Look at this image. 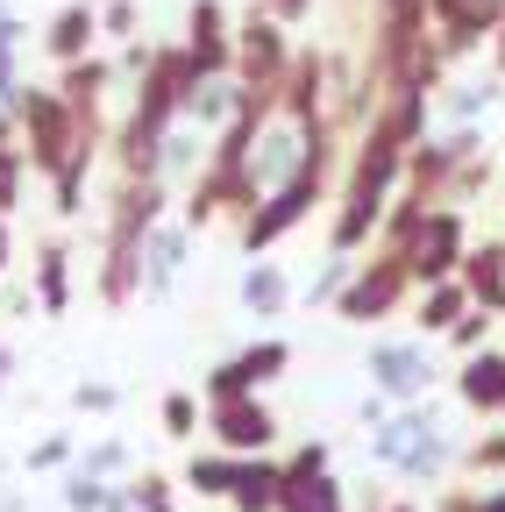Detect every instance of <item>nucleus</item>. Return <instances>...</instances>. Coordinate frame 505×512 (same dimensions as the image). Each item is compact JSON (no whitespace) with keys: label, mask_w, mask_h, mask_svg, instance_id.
<instances>
[{"label":"nucleus","mask_w":505,"mask_h":512,"mask_svg":"<svg viewBox=\"0 0 505 512\" xmlns=\"http://www.w3.org/2000/svg\"><path fill=\"white\" fill-rule=\"evenodd\" d=\"M456 278H463L470 306H484V313H498V306H505V256H498V249H463Z\"/></svg>","instance_id":"8"},{"label":"nucleus","mask_w":505,"mask_h":512,"mask_svg":"<svg viewBox=\"0 0 505 512\" xmlns=\"http://www.w3.org/2000/svg\"><path fill=\"white\" fill-rule=\"evenodd\" d=\"M406 292H413V271H406V256H399V249H377V256H370V264H363L356 278H342L335 306H342V320L370 328V320L399 313V299H406Z\"/></svg>","instance_id":"1"},{"label":"nucleus","mask_w":505,"mask_h":512,"mask_svg":"<svg viewBox=\"0 0 505 512\" xmlns=\"http://www.w3.org/2000/svg\"><path fill=\"white\" fill-rule=\"evenodd\" d=\"M100 43V8L93 0H65L50 22H43V50L57 57V64H72V57H86Z\"/></svg>","instance_id":"5"},{"label":"nucleus","mask_w":505,"mask_h":512,"mask_svg":"<svg viewBox=\"0 0 505 512\" xmlns=\"http://www.w3.org/2000/svg\"><path fill=\"white\" fill-rule=\"evenodd\" d=\"M36 306L50 320L72 306V256H65V242H43V256H36Z\"/></svg>","instance_id":"9"},{"label":"nucleus","mask_w":505,"mask_h":512,"mask_svg":"<svg viewBox=\"0 0 505 512\" xmlns=\"http://www.w3.org/2000/svg\"><path fill=\"white\" fill-rule=\"evenodd\" d=\"M242 299L257 306V313H278V306H285V278H278L271 264H257V271L242 278Z\"/></svg>","instance_id":"12"},{"label":"nucleus","mask_w":505,"mask_h":512,"mask_svg":"<svg viewBox=\"0 0 505 512\" xmlns=\"http://www.w3.org/2000/svg\"><path fill=\"white\" fill-rule=\"evenodd\" d=\"M278 484H285V463L242 456V470H235V491H228V505H235V512H278Z\"/></svg>","instance_id":"7"},{"label":"nucleus","mask_w":505,"mask_h":512,"mask_svg":"<svg viewBox=\"0 0 505 512\" xmlns=\"http://www.w3.org/2000/svg\"><path fill=\"white\" fill-rule=\"evenodd\" d=\"M285 363H292V349H285V342H257V349L228 356L221 370H207V377H200V399H235V392H257V384L285 377Z\"/></svg>","instance_id":"4"},{"label":"nucleus","mask_w":505,"mask_h":512,"mask_svg":"<svg viewBox=\"0 0 505 512\" xmlns=\"http://www.w3.org/2000/svg\"><path fill=\"white\" fill-rule=\"evenodd\" d=\"M207 434L228 448V456H264L278 420L257 406V392H235V399H207Z\"/></svg>","instance_id":"2"},{"label":"nucleus","mask_w":505,"mask_h":512,"mask_svg":"<svg viewBox=\"0 0 505 512\" xmlns=\"http://www.w3.org/2000/svg\"><path fill=\"white\" fill-rule=\"evenodd\" d=\"M65 456H72V441H65V434H50V441L29 448V470H65Z\"/></svg>","instance_id":"16"},{"label":"nucleus","mask_w":505,"mask_h":512,"mask_svg":"<svg viewBox=\"0 0 505 512\" xmlns=\"http://www.w3.org/2000/svg\"><path fill=\"white\" fill-rule=\"evenodd\" d=\"M392 512H420V505H392Z\"/></svg>","instance_id":"22"},{"label":"nucleus","mask_w":505,"mask_h":512,"mask_svg":"<svg viewBox=\"0 0 505 512\" xmlns=\"http://www.w3.org/2000/svg\"><path fill=\"white\" fill-rule=\"evenodd\" d=\"M264 15H278L285 29H299V22L313 15V0H264Z\"/></svg>","instance_id":"18"},{"label":"nucleus","mask_w":505,"mask_h":512,"mask_svg":"<svg viewBox=\"0 0 505 512\" xmlns=\"http://www.w3.org/2000/svg\"><path fill=\"white\" fill-rule=\"evenodd\" d=\"M22 36H29V29H22L15 15H0V100H8V93L22 86V72H15V50H22Z\"/></svg>","instance_id":"13"},{"label":"nucleus","mask_w":505,"mask_h":512,"mask_svg":"<svg viewBox=\"0 0 505 512\" xmlns=\"http://www.w3.org/2000/svg\"><path fill=\"white\" fill-rule=\"evenodd\" d=\"M136 29V0H100V36H129Z\"/></svg>","instance_id":"15"},{"label":"nucleus","mask_w":505,"mask_h":512,"mask_svg":"<svg viewBox=\"0 0 505 512\" xmlns=\"http://www.w3.org/2000/svg\"><path fill=\"white\" fill-rule=\"evenodd\" d=\"M8 370H15V356H8V349H0V377H8Z\"/></svg>","instance_id":"21"},{"label":"nucleus","mask_w":505,"mask_h":512,"mask_svg":"<svg viewBox=\"0 0 505 512\" xmlns=\"http://www.w3.org/2000/svg\"><path fill=\"white\" fill-rule=\"evenodd\" d=\"M463 399H470L477 413H505V356H477V349H470V363H463Z\"/></svg>","instance_id":"10"},{"label":"nucleus","mask_w":505,"mask_h":512,"mask_svg":"<svg viewBox=\"0 0 505 512\" xmlns=\"http://www.w3.org/2000/svg\"><path fill=\"white\" fill-rule=\"evenodd\" d=\"M370 377L385 384L392 399H413L420 384H427V363H420V349H406V342H377V349H370Z\"/></svg>","instance_id":"6"},{"label":"nucleus","mask_w":505,"mask_h":512,"mask_svg":"<svg viewBox=\"0 0 505 512\" xmlns=\"http://www.w3.org/2000/svg\"><path fill=\"white\" fill-rule=\"evenodd\" d=\"M72 399H79V413H107L114 406V384H79Z\"/></svg>","instance_id":"19"},{"label":"nucleus","mask_w":505,"mask_h":512,"mask_svg":"<svg viewBox=\"0 0 505 512\" xmlns=\"http://www.w3.org/2000/svg\"><path fill=\"white\" fill-rule=\"evenodd\" d=\"M114 463H121V448H114V441H107V448H93V456H86V470H93V477H100V470H114Z\"/></svg>","instance_id":"20"},{"label":"nucleus","mask_w":505,"mask_h":512,"mask_svg":"<svg viewBox=\"0 0 505 512\" xmlns=\"http://www.w3.org/2000/svg\"><path fill=\"white\" fill-rule=\"evenodd\" d=\"M235 470H242V456H228V448H214V456H193V470H185V484H193L200 498H228V491H235Z\"/></svg>","instance_id":"11"},{"label":"nucleus","mask_w":505,"mask_h":512,"mask_svg":"<svg viewBox=\"0 0 505 512\" xmlns=\"http://www.w3.org/2000/svg\"><path fill=\"white\" fill-rule=\"evenodd\" d=\"M164 434H171V441H193V434H200V399H193V392H171V399H164Z\"/></svg>","instance_id":"14"},{"label":"nucleus","mask_w":505,"mask_h":512,"mask_svg":"<svg viewBox=\"0 0 505 512\" xmlns=\"http://www.w3.org/2000/svg\"><path fill=\"white\" fill-rule=\"evenodd\" d=\"M470 470H505V434H484L470 448Z\"/></svg>","instance_id":"17"},{"label":"nucleus","mask_w":505,"mask_h":512,"mask_svg":"<svg viewBox=\"0 0 505 512\" xmlns=\"http://www.w3.org/2000/svg\"><path fill=\"white\" fill-rule=\"evenodd\" d=\"M185 57H193L200 79H228L235 72V22L221 0H200L193 15H185Z\"/></svg>","instance_id":"3"}]
</instances>
